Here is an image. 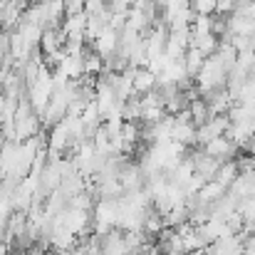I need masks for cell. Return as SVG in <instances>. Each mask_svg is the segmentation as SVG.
I'll list each match as a JSON object with an SVG mask.
<instances>
[{"label":"cell","mask_w":255,"mask_h":255,"mask_svg":"<svg viewBox=\"0 0 255 255\" xmlns=\"http://www.w3.org/2000/svg\"><path fill=\"white\" fill-rule=\"evenodd\" d=\"M206 55L201 52V50H196V47H188L186 50V55H183V65H186V75L191 77V80H196L198 75H201V70H203V65H206Z\"/></svg>","instance_id":"9c48e42d"},{"label":"cell","mask_w":255,"mask_h":255,"mask_svg":"<svg viewBox=\"0 0 255 255\" xmlns=\"http://www.w3.org/2000/svg\"><path fill=\"white\" fill-rule=\"evenodd\" d=\"M203 99L208 102V107H211V114H213V117H216V114H228V112H231V107L236 104V102H233V97H231V92H228V87H226V89H216V92L206 94Z\"/></svg>","instance_id":"8992f818"},{"label":"cell","mask_w":255,"mask_h":255,"mask_svg":"<svg viewBox=\"0 0 255 255\" xmlns=\"http://www.w3.org/2000/svg\"><path fill=\"white\" fill-rule=\"evenodd\" d=\"M238 176H241V169H238V161H223L213 181H216V183H221L223 188H231V186L236 183V178H238Z\"/></svg>","instance_id":"8fae6325"},{"label":"cell","mask_w":255,"mask_h":255,"mask_svg":"<svg viewBox=\"0 0 255 255\" xmlns=\"http://www.w3.org/2000/svg\"><path fill=\"white\" fill-rule=\"evenodd\" d=\"M55 255H70V253H55Z\"/></svg>","instance_id":"2e32d148"},{"label":"cell","mask_w":255,"mask_h":255,"mask_svg":"<svg viewBox=\"0 0 255 255\" xmlns=\"http://www.w3.org/2000/svg\"><path fill=\"white\" fill-rule=\"evenodd\" d=\"M203 151H206L208 156H213V159H218V161L223 164V161H236L233 156L238 154V146H236L228 136H218V139L208 141V144L203 146Z\"/></svg>","instance_id":"3957f363"},{"label":"cell","mask_w":255,"mask_h":255,"mask_svg":"<svg viewBox=\"0 0 255 255\" xmlns=\"http://www.w3.org/2000/svg\"><path fill=\"white\" fill-rule=\"evenodd\" d=\"M228 193V188H223L221 183H216V181H208L196 196H198V203H203V206H211V203H216V201H221L223 196Z\"/></svg>","instance_id":"30bf717a"},{"label":"cell","mask_w":255,"mask_h":255,"mask_svg":"<svg viewBox=\"0 0 255 255\" xmlns=\"http://www.w3.org/2000/svg\"><path fill=\"white\" fill-rule=\"evenodd\" d=\"M188 112H191V122H193V127L198 129V127H203L213 114H211V107H208V102L201 97V99H196V102H191V107H188Z\"/></svg>","instance_id":"7c38bea8"},{"label":"cell","mask_w":255,"mask_h":255,"mask_svg":"<svg viewBox=\"0 0 255 255\" xmlns=\"http://www.w3.org/2000/svg\"><path fill=\"white\" fill-rule=\"evenodd\" d=\"M156 85H159V77H156L151 70H146V67L136 70V75H134V92H136L139 97H144V94L154 92Z\"/></svg>","instance_id":"ba28073f"},{"label":"cell","mask_w":255,"mask_h":255,"mask_svg":"<svg viewBox=\"0 0 255 255\" xmlns=\"http://www.w3.org/2000/svg\"><path fill=\"white\" fill-rule=\"evenodd\" d=\"M173 119L176 122H173V129H171V141L181 144L183 149L196 144V127H193V122L181 119V117H173Z\"/></svg>","instance_id":"277c9868"},{"label":"cell","mask_w":255,"mask_h":255,"mask_svg":"<svg viewBox=\"0 0 255 255\" xmlns=\"http://www.w3.org/2000/svg\"><path fill=\"white\" fill-rule=\"evenodd\" d=\"M228 30H231V35L251 37L255 32V15H251V12H233V15H228Z\"/></svg>","instance_id":"5b68a950"},{"label":"cell","mask_w":255,"mask_h":255,"mask_svg":"<svg viewBox=\"0 0 255 255\" xmlns=\"http://www.w3.org/2000/svg\"><path fill=\"white\" fill-rule=\"evenodd\" d=\"M117 47H119V32H114L112 27H109L99 40H94V42H92V50H94L99 57H104V60H107V57H112V55L117 52Z\"/></svg>","instance_id":"52a82bcc"},{"label":"cell","mask_w":255,"mask_h":255,"mask_svg":"<svg viewBox=\"0 0 255 255\" xmlns=\"http://www.w3.org/2000/svg\"><path fill=\"white\" fill-rule=\"evenodd\" d=\"M188 161H191V166H193V173H196V176H201L206 183H208V181H213V178H216V173H218V169H221V161H218V159H213V156H208L203 149H198V151L188 154Z\"/></svg>","instance_id":"6da1fadb"},{"label":"cell","mask_w":255,"mask_h":255,"mask_svg":"<svg viewBox=\"0 0 255 255\" xmlns=\"http://www.w3.org/2000/svg\"><path fill=\"white\" fill-rule=\"evenodd\" d=\"M70 255H87V251L82 248V246H77L75 251H70Z\"/></svg>","instance_id":"9a60e30c"},{"label":"cell","mask_w":255,"mask_h":255,"mask_svg":"<svg viewBox=\"0 0 255 255\" xmlns=\"http://www.w3.org/2000/svg\"><path fill=\"white\" fill-rule=\"evenodd\" d=\"M191 7L196 15H216L218 0H191Z\"/></svg>","instance_id":"5bb4252c"},{"label":"cell","mask_w":255,"mask_h":255,"mask_svg":"<svg viewBox=\"0 0 255 255\" xmlns=\"http://www.w3.org/2000/svg\"><path fill=\"white\" fill-rule=\"evenodd\" d=\"M119 183L124 188V193H136V191H144L146 186V173L139 164H127L122 173H119Z\"/></svg>","instance_id":"7a4b0ae2"},{"label":"cell","mask_w":255,"mask_h":255,"mask_svg":"<svg viewBox=\"0 0 255 255\" xmlns=\"http://www.w3.org/2000/svg\"><path fill=\"white\" fill-rule=\"evenodd\" d=\"M82 60H85V75L99 77L104 72V57H99L92 47H87L85 52H82Z\"/></svg>","instance_id":"4fadbf2b"}]
</instances>
